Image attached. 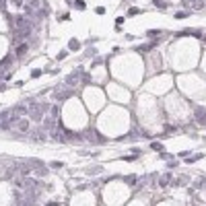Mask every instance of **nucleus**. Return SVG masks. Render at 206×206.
Here are the masks:
<instances>
[{
  "instance_id": "37",
  "label": "nucleus",
  "mask_w": 206,
  "mask_h": 206,
  "mask_svg": "<svg viewBox=\"0 0 206 206\" xmlns=\"http://www.w3.org/2000/svg\"><path fill=\"white\" fill-rule=\"evenodd\" d=\"M124 21H126V17H117V19H116V25H122Z\"/></svg>"
},
{
  "instance_id": "27",
  "label": "nucleus",
  "mask_w": 206,
  "mask_h": 206,
  "mask_svg": "<svg viewBox=\"0 0 206 206\" xmlns=\"http://www.w3.org/2000/svg\"><path fill=\"white\" fill-rule=\"evenodd\" d=\"M23 10H25V14H29V17H31V14L35 13V8L31 6V4H25V6H23Z\"/></svg>"
},
{
  "instance_id": "22",
  "label": "nucleus",
  "mask_w": 206,
  "mask_h": 206,
  "mask_svg": "<svg viewBox=\"0 0 206 206\" xmlns=\"http://www.w3.org/2000/svg\"><path fill=\"white\" fill-rule=\"evenodd\" d=\"M101 171H103V167H89V169H87L89 175H95V173H101Z\"/></svg>"
},
{
  "instance_id": "30",
  "label": "nucleus",
  "mask_w": 206,
  "mask_h": 206,
  "mask_svg": "<svg viewBox=\"0 0 206 206\" xmlns=\"http://www.w3.org/2000/svg\"><path fill=\"white\" fill-rule=\"evenodd\" d=\"M159 159H163V161H169V159H173V155H169V153H159Z\"/></svg>"
},
{
  "instance_id": "21",
  "label": "nucleus",
  "mask_w": 206,
  "mask_h": 206,
  "mask_svg": "<svg viewBox=\"0 0 206 206\" xmlns=\"http://www.w3.org/2000/svg\"><path fill=\"white\" fill-rule=\"evenodd\" d=\"M74 8H76V10H85V8H87L85 0H74Z\"/></svg>"
},
{
  "instance_id": "3",
  "label": "nucleus",
  "mask_w": 206,
  "mask_h": 206,
  "mask_svg": "<svg viewBox=\"0 0 206 206\" xmlns=\"http://www.w3.org/2000/svg\"><path fill=\"white\" fill-rule=\"evenodd\" d=\"M85 138L89 140V142H93V144H99V142H105V136L103 134H99L97 130H89L87 134H85Z\"/></svg>"
},
{
  "instance_id": "25",
  "label": "nucleus",
  "mask_w": 206,
  "mask_h": 206,
  "mask_svg": "<svg viewBox=\"0 0 206 206\" xmlns=\"http://www.w3.org/2000/svg\"><path fill=\"white\" fill-rule=\"evenodd\" d=\"M138 13H140V8H138V6H130L126 14H128V17H134V14H138Z\"/></svg>"
},
{
  "instance_id": "31",
  "label": "nucleus",
  "mask_w": 206,
  "mask_h": 206,
  "mask_svg": "<svg viewBox=\"0 0 206 206\" xmlns=\"http://www.w3.org/2000/svg\"><path fill=\"white\" fill-rule=\"evenodd\" d=\"M8 89V82L6 81H0V93H2V91H6Z\"/></svg>"
},
{
  "instance_id": "8",
  "label": "nucleus",
  "mask_w": 206,
  "mask_h": 206,
  "mask_svg": "<svg viewBox=\"0 0 206 206\" xmlns=\"http://www.w3.org/2000/svg\"><path fill=\"white\" fill-rule=\"evenodd\" d=\"M157 43H159V39H151L149 43H142V46H138L136 52H142V54H146V52H151V50L157 48Z\"/></svg>"
},
{
  "instance_id": "39",
  "label": "nucleus",
  "mask_w": 206,
  "mask_h": 206,
  "mask_svg": "<svg viewBox=\"0 0 206 206\" xmlns=\"http://www.w3.org/2000/svg\"><path fill=\"white\" fill-rule=\"evenodd\" d=\"M6 6V0H0V8H4Z\"/></svg>"
},
{
  "instance_id": "33",
  "label": "nucleus",
  "mask_w": 206,
  "mask_h": 206,
  "mask_svg": "<svg viewBox=\"0 0 206 206\" xmlns=\"http://www.w3.org/2000/svg\"><path fill=\"white\" fill-rule=\"evenodd\" d=\"M39 2H41V0H29V4H31L33 8H39Z\"/></svg>"
},
{
  "instance_id": "7",
  "label": "nucleus",
  "mask_w": 206,
  "mask_h": 206,
  "mask_svg": "<svg viewBox=\"0 0 206 206\" xmlns=\"http://www.w3.org/2000/svg\"><path fill=\"white\" fill-rule=\"evenodd\" d=\"M194 120H196L198 126H206V109H204V107H198V109H196Z\"/></svg>"
},
{
  "instance_id": "18",
  "label": "nucleus",
  "mask_w": 206,
  "mask_h": 206,
  "mask_svg": "<svg viewBox=\"0 0 206 206\" xmlns=\"http://www.w3.org/2000/svg\"><path fill=\"white\" fill-rule=\"evenodd\" d=\"M153 6L159 8V10H165V8H167V2H165V0H153Z\"/></svg>"
},
{
  "instance_id": "11",
  "label": "nucleus",
  "mask_w": 206,
  "mask_h": 206,
  "mask_svg": "<svg viewBox=\"0 0 206 206\" xmlns=\"http://www.w3.org/2000/svg\"><path fill=\"white\" fill-rule=\"evenodd\" d=\"M14 58H17L14 54H6L4 58H2V62H0V68H8V66L13 64V60H14Z\"/></svg>"
},
{
  "instance_id": "38",
  "label": "nucleus",
  "mask_w": 206,
  "mask_h": 206,
  "mask_svg": "<svg viewBox=\"0 0 206 206\" xmlns=\"http://www.w3.org/2000/svg\"><path fill=\"white\" fill-rule=\"evenodd\" d=\"M87 56H97V50H95V48H91L89 52H87Z\"/></svg>"
},
{
  "instance_id": "4",
  "label": "nucleus",
  "mask_w": 206,
  "mask_h": 206,
  "mask_svg": "<svg viewBox=\"0 0 206 206\" xmlns=\"http://www.w3.org/2000/svg\"><path fill=\"white\" fill-rule=\"evenodd\" d=\"M177 37H188V35H192V37H202V31L200 29H192V27H188V29H181V31H177Z\"/></svg>"
},
{
  "instance_id": "9",
  "label": "nucleus",
  "mask_w": 206,
  "mask_h": 206,
  "mask_svg": "<svg viewBox=\"0 0 206 206\" xmlns=\"http://www.w3.org/2000/svg\"><path fill=\"white\" fill-rule=\"evenodd\" d=\"M122 181H124V184H128V185H136V184H138V175H136V173L124 175V177H122Z\"/></svg>"
},
{
  "instance_id": "32",
  "label": "nucleus",
  "mask_w": 206,
  "mask_h": 206,
  "mask_svg": "<svg viewBox=\"0 0 206 206\" xmlns=\"http://www.w3.org/2000/svg\"><path fill=\"white\" fill-rule=\"evenodd\" d=\"M58 21H70V14H68V13L60 14V17H58Z\"/></svg>"
},
{
  "instance_id": "24",
  "label": "nucleus",
  "mask_w": 206,
  "mask_h": 206,
  "mask_svg": "<svg viewBox=\"0 0 206 206\" xmlns=\"http://www.w3.org/2000/svg\"><path fill=\"white\" fill-rule=\"evenodd\" d=\"M173 132H177V126L173 124V126H165V134L169 136V134H173Z\"/></svg>"
},
{
  "instance_id": "6",
  "label": "nucleus",
  "mask_w": 206,
  "mask_h": 206,
  "mask_svg": "<svg viewBox=\"0 0 206 206\" xmlns=\"http://www.w3.org/2000/svg\"><path fill=\"white\" fill-rule=\"evenodd\" d=\"M29 54V43L27 41H21L19 46H17V48H14V56H17V58H23V56H27Z\"/></svg>"
},
{
  "instance_id": "17",
  "label": "nucleus",
  "mask_w": 206,
  "mask_h": 206,
  "mask_svg": "<svg viewBox=\"0 0 206 206\" xmlns=\"http://www.w3.org/2000/svg\"><path fill=\"white\" fill-rule=\"evenodd\" d=\"M202 188H206V177H200L194 181V190H202Z\"/></svg>"
},
{
  "instance_id": "1",
  "label": "nucleus",
  "mask_w": 206,
  "mask_h": 206,
  "mask_svg": "<svg viewBox=\"0 0 206 206\" xmlns=\"http://www.w3.org/2000/svg\"><path fill=\"white\" fill-rule=\"evenodd\" d=\"M72 93H74V91L70 89V87H66V89H58V87H56L54 89V93H52V99H54V101H66V99H70V97H72Z\"/></svg>"
},
{
  "instance_id": "28",
  "label": "nucleus",
  "mask_w": 206,
  "mask_h": 206,
  "mask_svg": "<svg viewBox=\"0 0 206 206\" xmlns=\"http://www.w3.org/2000/svg\"><path fill=\"white\" fill-rule=\"evenodd\" d=\"M41 72H43V70L33 68V70H31V78H39V76H41Z\"/></svg>"
},
{
  "instance_id": "36",
  "label": "nucleus",
  "mask_w": 206,
  "mask_h": 206,
  "mask_svg": "<svg viewBox=\"0 0 206 206\" xmlns=\"http://www.w3.org/2000/svg\"><path fill=\"white\" fill-rule=\"evenodd\" d=\"M66 56H68V52H60V54H58V60H64Z\"/></svg>"
},
{
  "instance_id": "29",
  "label": "nucleus",
  "mask_w": 206,
  "mask_h": 206,
  "mask_svg": "<svg viewBox=\"0 0 206 206\" xmlns=\"http://www.w3.org/2000/svg\"><path fill=\"white\" fill-rule=\"evenodd\" d=\"M10 4H13V6H17V8H23V6H25V2H23V0H10Z\"/></svg>"
},
{
  "instance_id": "19",
  "label": "nucleus",
  "mask_w": 206,
  "mask_h": 206,
  "mask_svg": "<svg viewBox=\"0 0 206 206\" xmlns=\"http://www.w3.org/2000/svg\"><path fill=\"white\" fill-rule=\"evenodd\" d=\"M190 13H192V10H179V13H175L173 17H175L177 21H181V19H188V17H190Z\"/></svg>"
},
{
  "instance_id": "23",
  "label": "nucleus",
  "mask_w": 206,
  "mask_h": 206,
  "mask_svg": "<svg viewBox=\"0 0 206 206\" xmlns=\"http://www.w3.org/2000/svg\"><path fill=\"white\" fill-rule=\"evenodd\" d=\"M81 82H85V85H91V74H89V72H82Z\"/></svg>"
},
{
  "instance_id": "12",
  "label": "nucleus",
  "mask_w": 206,
  "mask_h": 206,
  "mask_svg": "<svg viewBox=\"0 0 206 206\" xmlns=\"http://www.w3.org/2000/svg\"><path fill=\"white\" fill-rule=\"evenodd\" d=\"M161 33H163V29H149V31H146V37H149V39H159Z\"/></svg>"
},
{
  "instance_id": "20",
  "label": "nucleus",
  "mask_w": 206,
  "mask_h": 206,
  "mask_svg": "<svg viewBox=\"0 0 206 206\" xmlns=\"http://www.w3.org/2000/svg\"><path fill=\"white\" fill-rule=\"evenodd\" d=\"M202 157H204L202 153H198V155H194V157H188V159H185V165H192V163H196V161H200Z\"/></svg>"
},
{
  "instance_id": "13",
  "label": "nucleus",
  "mask_w": 206,
  "mask_h": 206,
  "mask_svg": "<svg viewBox=\"0 0 206 206\" xmlns=\"http://www.w3.org/2000/svg\"><path fill=\"white\" fill-rule=\"evenodd\" d=\"M50 113H52V117H54V120H60V105H58V103H52Z\"/></svg>"
},
{
  "instance_id": "35",
  "label": "nucleus",
  "mask_w": 206,
  "mask_h": 206,
  "mask_svg": "<svg viewBox=\"0 0 206 206\" xmlns=\"http://www.w3.org/2000/svg\"><path fill=\"white\" fill-rule=\"evenodd\" d=\"M95 13H97V14H105V8H103V6H97Z\"/></svg>"
},
{
  "instance_id": "14",
  "label": "nucleus",
  "mask_w": 206,
  "mask_h": 206,
  "mask_svg": "<svg viewBox=\"0 0 206 206\" xmlns=\"http://www.w3.org/2000/svg\"><path fill=\"white\" fill-rule=\"evenodd\" d=\"M48 167L52 171H60V169H64V163H62V161H50Z\"/></svg>"
},
{
  "instance_id": "26",
  "label": "nucleus",
  "mask_w": 206,
  "mask_h": 206,
  "mask_svg": "<svg viewBox=\"0 0 206 206\" xmlns=\"http://www.w3.org/2000/svg\"><path fill=\"white\" fill-rule=\"evenodd\" d=\"M177 165H179V161H177L175 157H173V159H169V163H167V167H169V169H175Z\"/></svg>"
},
{
  "instance_id": "15",
  "label": "nucleus",
  "mask_w": 206,
  "mask_h": 206,
  "mask_svg": "<svg viewBox=\"0 0 206 206\" xmlns=\"http://www.w3.org/2000/svg\"><path fill=\"white\" fill-rule=\"evenodd\" d=\"M81 50V41L78 39H70L68 41V52H78Z\"/></svg>"
},
{
  "instance_id": "10",
  "label": "nucleus",
  "mask_w": 206,
  "mask_h": 206,
  "mask_svg": "<svg viewBox=\"0 0 206 206\" xmlns=\"http://www.w3.org/2000/svg\"><path fill=\"white\" fill-rule=\"evenodd\" d=\"M171 173H165V175H161V177H159V188H167V185L171 184Z\"/></svg>"
},
{
  "instance_id": "40",
  "label": "nucleus",
  "mask_w": 206,
  "mask_h": 206,
  "mask_svg": "<svg viewBox=\"0 0 206 206\" xmlns=\"http://www.w3.org/2000/svg\"><path fill=\"white\" fill-rule=\"evenodd\" d=\"M66 4H68V6H74V0H66Z\"/></svg>"
},
{
  "instance_id": "5",
  "label": "nucleus",
  "mask_w": 206,
  "mask_h": 206,
  "mask_svg": "<svg viewBox=\"0 0 206 206\" xmlns=\"http://www.w3.org/2000/svg\"><path fill=\"white\" fill-rule=\"evenodd\" d=\"M17 130L23 132V134L27 136L29 132H31V120H27V117H21V122L17 124Z\"/></svg>"
},
{
  "instance_id": "2",
  "label": "nucleus",
  "mask_w": 206,
  "mask_h": 206,
  "mask_svg": "<svg viewBox=\"0 0 206 206\" xmlns=\"http://www.w3.org/2000/svg\"><path fill=\"white\" fill-rule=\"evenodd\" d=\"M82 72H85V70L82 68H76L74 72H70L68 76H66V87H70V89H72V87H76V85H78V82H81V76H82Z\"/></svg>"
},
{
  "instance_id": "34",
  "label": "nucleus",
  "mask_w": 206,
  "mask_h": 206,
  "mask_svg": "<svg viewBox=\"0 0 206 206\" xmlns=\"http://www.w3.org/2000/svg\"><path fill=\"white\" fill-rule=\"evenodd\" d=\"M46 206H60V202L58 200H50V202H46Z\"/></svg>"
},
{
  "instance_id": "16",
  "label": "nucleus",
  "mask_w": 206,
  "mask_h": 206,
  "mask_svg": "<svg viewBox=\"0 0 206 206\" xmlns=\"http://www.w3.org/2000/svg\"><path fill=\"white\" fill-rule=\"evenodd\" d=\"M149 149H151V151H155V153H163V149H165V146H163L161 142H157V140H153Z\"/></svg>"
}]
</instances>
